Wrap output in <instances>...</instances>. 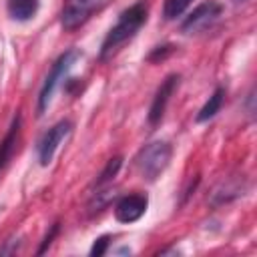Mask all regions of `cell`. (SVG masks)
<instances>
[{
	"instance_id": "cell-2",
	"label": "cell",
	"mask_w": 257,
	"mask_h": 257,
	"mask_svg": "<svg viewBox=\"0 0 257 257\" xmlns=\"http://www.w3.org/2000/svg\"><path fill=\"white\" fill-rule=\"evenodd\" d=\"M171 155H173V149H171L169 143H165V141L149 143V145L143 147V149L139 151V155L135 157L137 171L141 173L143 179L155 181V179L169 167Z\"/></svg>"
},
{
	"instance_id": "cell-9",
	"label": "cell",
	"mask_w": 257,
	"mask_h": 257,
	"mask_svg": "<svg viewBox=\"0 0 257 257\" xmlns=\"http://www.w3.org/2000/svg\"><path fill=\"white\" fill-rule=\"evenodd\" d=\"M18 133H20V116H16V118H14V122H12L10 131L6 133L4 141L0 143V171H2V169H4V165L10 161V157H12L14 149H16Z\"/></svg>"
},
{
	"instance_id": "cell-4",
	"label": "cell",
	"mask_w": 257,
	"mask_h": 257,
	"mask_svg": "<svg viewBox=\"0 0 257 257\" xmlns=\"http://www.w3.org/2000/svg\"><path fill=\"white\" fill-rule=\"evenodd\" d=\"M221 12H223V6H221L219 2H215V0L203 2V4H199V6L185 18V22L181 24V30H183L185 34L201 32V30H205L207 26H211V24L221 16Z\"/></svg>"
},
{
	"instance_id": "cell-6",
	"label": "cell",
	"mask_w": 257,
	"mask_h": 257,
	"mask_svg": "<svg viewBox=\"0 0 257 257\" xmlns=\"http://www.w3.org/2000/svg\"><path fill=\"white\" fill-rule=\"evenodd\" d=\"M102 0H66L62 8V26L66 30H74L80 24L88 20V16L94 12V8Z\"/></svg>"
},
{
	"instance_id": "cell-15",
	"label": "cell",
	"mask_w": 257,
	"mask_h": 257,
	"mask_svg": "<svg viewBox=\"0 0 257 257\" xmlns=\"http://www.w3.org/2000/svg\"><path fill=\"white\" fill-rule=\"evenodd\" d=\"M56 233H58V223H54V225H52V231H50V235L44 239V243H42V247L38 249V253H44V251H46V247L52 243V237H54Z\"/></svg>"
},
{
	"instance_id": "cell-10",
	"label": "cell",
	"mask_w": 257,
	"mask_h": 257,
	"mask_svg": "<svg viewBox=\"0 0 257 257\" xmlns=\"http://www.w3.org/2000/svg\"><path fill=\"white\" fill-rule=\"evenodd\" d=\"M38 10V0H8V14L14 20H30Z\"/></svg>"
},
{
	"instance_id": "cell-5",
	"label": "cell",
	"mask_w": 257,
	"mask_h": 257,
	"mask_svg": "<svg viewBox=\"0 0 257 257\" xmlns=\"http://www.w3.org/2000/svg\"><path fill=\"white\" fill-rule=\"evenodd\" d=\"M70 128H72V124L68 120H60L52 128H48V133L40 139V143H38V161H40L42 167L50 165L58 145L70 135Z\"/></svg>"
},
{
	"instance_id": "cell-7",
	"label": "cell",
	"mask_w": 257,
	"mask_h": 257,
	"mask_svg": "<svg viewBox=\"0 0 257 257\" xmlns=\"http://www.w3.org/2000/svg\"><path fill=\"white\" fill-rule=\"evenodd\" d=\"M147 205H149V199L147 195H141V193H133V195H126L122 197L116 207H114V217L118 223H135L139 221L145 211H147Z\"/></svg>"
},
{
	"instance_id": "cell-8",
	"label": "cell",
	"mask_w": 257,
	"mask_h": 257,
	"mask_svg": "<svg viewBox=\"0 0 257 257\" xmlns=\"http://www.w3.org/2000/svg\"><path fill=\"white\" fill-rule=\"evenodd\" d=\"M177 84H179V76H177V74H171V76H167V78L163 80V84H161L159 90L155 92V98H153L151 108H149V122H151V124H157V122L163 118L165 108H167V102H169L171 94L175 92Z\"/></svg>"
},
{
	"instance_id": "cell-14",
	"label": "cell",
	"mask_w": 257,
	"mask_h": 257,
	"mask_svg": "<svg viewBox=\"0 0 257 257\" xmlns=\"http://www.w3.org/2000/svg\"><path fill=\"white\" fill-rule=\"evenodd\" d=\"M106 247H108V237L104 235V237H100V239H96L94 241V245H92V249H90V255H102L104 251H106Z\"/></svg>"
},
{
	"instance_id": "cell-1",
	"label": "cell",
	"mask_w": 257,
	"mask_h": 257,
	"mask_svg": "<svg viewBox=\"0 0 257 257\" xmlns=\"http://www.w3.org/2000/svg\"><path fill=\"white\" fill-rule=\"evenodd\" d=\"M145 20H147V6L143 2H137L128 10H124L118 22L104 36L102 46H100V58L106 60L110 54H114L118 46H122L126 40H131L137 34V30L145 24Z\"/></svg>"
},
{
	"instance_id": "cell-12",
	"label": "cell",
	"mask_w": 257,
	"mask_h": 257,
	"mask_svg": "<svg viewBox=\"0 0 257 257\" xmlns=\"http://www.w3.org/2000/svg\"><path fill=\"white\" fill-rule=\"evenodd\" d=\"M191 2H193V0H165L163 16H165L167 20H175L177 16H181V14L189 8Z\"/></svg>"
},
{
	"instance_id": "cell-13",
	"label": "cell",
	"mask_w": 257,
	"mask_h": 257,
	"mask_svg": "<svg viewBox=\"0 0 257 257\" xmlns=\"http://www.w3.org/2000/svg\"><path fill=\"white\" fill-rule=\"evenodd\" d=\"M120 165H122V159L120 157H114V159H110L108 163H106V167H104V171L100 173V179H98V185H104L106 181H110L116 173H118V169H120Z\"/></svg>"
},
{
	"instance_id": "cell-11",
	"label": "cell",
	"mask_w": 257,
	"mask_h": 257,
	"mask_svg": "<svg viewBox=\"0 0 257 257\" xmlns=\"http://www.w3.org/2000/svg\"><path fill=\"white\" fill-rule=\"evenodd\" d=\"M223 96H225V90L219 86V88H215V92L209 96V100L203 104V108L199 110V114H197V122H205V120H209V118H213L219 110H221V104H223Z\"/></svg>"
},
{
	"instance_id": "cell-3",
	"label": "cell",
	"mask_w": 257,
	"mask_h": 257,
	"mask_svg": "<svg viewBox=\"0 0 257 257\" xmlns=\"http://www.w3.org/2000/svg\"><path fill=\"white\" fill-rule=\"evenodd\" d=\"M76 58H78V52H76V50H66V52L60 54V58L54 62L50 74L46 76V80H44V84H42L40 96H38V114H42V112L48 108V104H50V100H52V94H54V90H56V84L64 78V74L70 70V66L74 64Z\"/></svg>"
}]
</instances>
